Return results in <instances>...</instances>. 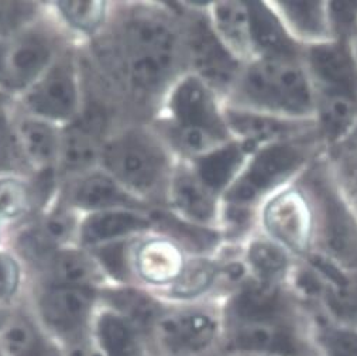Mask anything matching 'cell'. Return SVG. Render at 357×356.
Wrapping results in <instances>:
<instances>
[{"label": "cell", "instance_id": "obj_5", "mask_svg": "<svg viewBox=\"0 0 357 356\" xmlns=\"http://www.w3.org/2000/svg\"><path fill=\"white\" fill-rule=\"evenodd\" d=\"M103 160L126 191L165 207L176 158L157 132L132 129L119 135L105 147Z\"/></svg>", "mask_w": 357, "mask_h": 356}, {"label": "cell", "instance_id": "obj_6", "mask_svg": "<svg viewBox=\"0 0 357 356\" xmlns=\"http://www.w3.org/2000/svg\"><path fill=\"white\" fill-rule=\"evenodd\" d=\"M256 230L295 260H304L315 252L318 209L305 174L261 202L256 214Z\"/></svg>", "mask_w": 357, "mask_h": 356}, {"label": "cell", "instance_id": "obj_11", "mask_svg": "<svg viewBox=\"0 0 357 356\" xmlns=\"http://www.w3.org/2000/svg\"><path fill=\"white\" fill-rule=\"evenodd\" d=\"M191 256L183 244L155 230L130 249V265L146 283L171 288L184 273Z\"/></svg>", "mask_w": 357, "mask_h": 356}, {"label": "cell", "instance_id": "obj_41", "mask_svg": "<svg viewBox=\"0 0 357 356\" xmlns=\"http://www.w3.org/2000/svg\"><path fill=\"white\" fill-rule=\"evenodd\" d=\"M336 151H357V124H356V128L351 132L350 138L347 139V142L342 147L335 150L333 153H336ZM329 154H332V153H329Z\"/></svg>", "mask_w": 357, "mask_h": 356}, {"label": "cell", "instance_id": "obj_17", "mask_svg": "<svg viewBox=\"0 0 357 356\" xmlns=\"http://www.w3.org/2000/svg\"><path fill=\"white\" fill-rule=\"evenodd\" d=\"M29 106L52 119H67L74 114L78 103L77 84L71 67L61 64L52 68L30 92Z\"/></svg>", "mask_w": 357, "mask_h": 356}, {"label": "cell", "instance_id": "obj_36", "mask_svg": "<svg viewBox=\"0 0 357 356\" xmlns=\"http://www.w3.org/2000/svg\"><path fill=\"white\" fill-rule=\"evenodd\" d=\"M33 10L34 8L30 3L0 2V34L19 27L31 16Z\"/></svg>", "mask_w": 357, "mask_h": 356}, {"label": "cell", "instance_id": "obj_43", "mask_svg": "<svg viewBox=\"0 0 357 356\" xmlns=\"http://www.w3.org/2000/svg\"><path fill=\"white\" fill-rule=\"evenodd\" d=\"M2 67H3V50L0 47V70H2Z\"/></svg>", "mask_w": 357, "mask_h": 356}, {"label": "cell", "instance_id": "obj_40", "mask_svg": "<svg viewBox=\"0 0 357 356\" xmlns=\"http://www.w3.org/2000/svg\"><path fill=\"white\" fill-rule=\"evenodd\" d=\"M9 150V138H8V131L5 122L0 119V164H2L8 156Z\"/></svg>", "mask_w": 357, "mask_h": 356}, {"label": "cell", "instance_id": "obj_45", "mask_svg": "<svg viewBox=\"0 0 357 356\" xmlns=\"http://www.w3.org/2000/svg\"><path fill=\"white\" fill-rule=\"evenodd\" d=\"M5 101V96L2 95V94H0V105H2V102Z\"/></svg>", "mask_w": 357, "mask_h": 356}, {"label": "cell", "instance_id": "obj_2", "mask_svg": "<svg viewBox=\"0 0 357 356\" xmlns=\"http://www.w3.org/2000/svg\"><path fill=\"white\" fill-rule=\"evenodd\" d=\"M176 160H194L233 140L226 126L225 99L185 71L162 98L155 131Z\"/></svg>", "mask_w": 357, "mask_h": 356}, {"label": "cell", "instance_id": "obj_29", "mask_svg": "<svg viewBox=\"0 0 357 356\" xmlns=\"http://www.w3.org/2000/svg\"><path fill=\"white\" fill-rule=\"evenodd\" d=\"M99 338L107 356H142L133 327L113 314H105L98 325Z\"/></svg>", "mask_w": 357, "mask_h": 356}, {"label": "cell", "instance_id": "obj_14", "mask_svg": "<svg viewBox=\"0 0 357 356\" xmlns=\"http://www.w3.org/2000/svg\"><path fill=\"white\" fill-rule=\"evenodd\" d=\"M209 23L222 44L246 64L256 57L248 2H215L205 6Z\"/></svg>", "mask_w": 357, "mask_h": 356}, {"label": "cell", "instance_id": "obj_23", "mask_svg": "<svg viewBox=\"0 0 357 356\" xmlns=\"http://www.w3.org/2000/svg\"><path fill=\"white\" fill-rule=\"evenodd\" d=\"M216 324L205 313H185L161 322L164 341L176 350H199L211 343Z\"/></svg>", "mask_w": 357, "mask_h": 356}, {"label": "cell", "instance_id": "obj_18", "mask_svg": "<svg viewBox=\"0 0 357 356\" xmlns=\"http://www.w3.org/2000/svg\"><path fill=\"white\" fill-rule=\"evenodd\" d=\"M92 294L82 285H56L43 300V316L47 324L61 334L78 331L89 313Z\"/></svg>", "mask_w": 357, "mask_h": 356}, {"label": "cell", "instance_id": "obj_24", "mask_svg": "<svg viewBox=\"0 0 357 356\" xmlns=\"http://www.w3.org/2000/svg\"><path fill=\"white\" fill-rule=\"evenodd\" d=\"M75 202L86 209L121 208L149 211L143 201L137 200L110 177L102 174L86 178L75 194Z\"/></svg>", "mask_w": 357, "mask_h": 356}, {"label": "cell", "instance_id": "obj_27", "mask_svg": "<svg viewBox=\"0 0 357 356\" xmlns=\"http://www.w3.org/2000/svg\"><path fill=\"white\" fill-rule=\"evenodd\" d=\"M50 45L40 36H29L20 40L10 52L8 63V81L20 87L31 81L47 64Z\"/></svg>", "mask_w": 357, "mask_h": 356}, {"label": "cell", "instance_id": "obj_42", "mask_svg": "<svg viewBox=\"0 0 357 356\" xmlns=\"http://www.w3.org/2000/svg\"><path fill=\"white\" fill-rule=\"evenodd\" d=\"M346 41H347V45H349V48H350V52H351V55H353V58H354V63H356V66H357V26H356V27L351 30V33L347 36Z\"/></svg>", "mask_w": 357, "mask_h": 356}, {"label": "cell", "instance_id": "obj_37", "mask_svg": "<svg viewBox=\"0 0 357 356\" xmlns=\"http://www.w3.org/2000/svg\"><path fill=\"white\" fill-rule=\"evenodd\" d=\"M74 222L70 215L66 214H56L51 218H48L43 226H40L41 235L45 237V241L55 248L58 244L67 241L73 232Z\"/></svg>", "mask_w": 357, "mask_h": 356}, {"label": "cell", "instance_id": "obj_20", "mask_svg": "<svg viewBox=\"0 0 357 356\" xmlns=\"http://www.w3.org/2000/svg\"><path fill=\"white\" fill-rule=\"evenodd\" d=\"M250 151L236 140H230L209 153L187 160L202 180L219 195H225L229 187L239 175Z\"/></svg>", "mask_w": 357, "mask_h": 356}, {"label": "cell", "instance_id": "obj_28", "mask_svg": "<svg viewBox=\"0 0 357 356\" xmlns=\"http://www.w3.org/2000/svg\"><path fill=\"white\" fill-rule=\"evenodd\" d=\"M107 299L132 327L147 329L160 318L161 309L158 303L139 290H117L109 292Z\"/></svg>", "mask_w": 357, "mask_h": 356}, {"label": "cell", "instance_id": "obj_32", "mask_svg": "<svg viewBox=\"0 0 357 356\" xmlns=\"http://www.w3.org/2000/svg\"><path fill=\"white\" fill-rule=\"evenodd\" d=\"M58 8L71 24L88 31L96 29L105 15L102 2H61Z\"/></svg>", "mask_w": 357, "mask_h": 356}, {"label": "cell", "instance_id": "obj_19", "mask_svg": "<svg viewBox=\"0 0 357 356\" xmlns=\"http://www.w3.org/2000/svg\"><path fill=\"white\" fill-rule=\"evenodd\" d=\"M248 6L256 57H303L304 48L292 40L267 2H248Z\"/></svg>", "mask_w": 357, "mask_h": 356}, {"label": "cell", "instance_id": "obj_7", "mask_svg": "<svg viewBox=\"0 0 357 356\" xmlns=\"http://www.w3.org/2000/svg\"><path fill=\"white\" fill-rule=\"evenodd\" d=\"M305 180L318 209L315 252L357 272V212L344 195L326 154L305 172Z\"/></svg>", "mask_w": 357, "mask_h": 356}, {"label": "cell", "instance_id": "obj_10", "mask_svg": "<svg viewBox=\"0 0 357 356\" xmlns=\"http://www.w3.org/2000/svg\"><path fill=\"white\" fill-rule=\"evenodd\" d=\"M303 63L315 96L333 95L357 101V66L346 40H331L305 47Z\"/></svg>", "mask_w": 357, "mask_h": 356}, {"label": "cell", "instance_id": "obj_21", "mask_svg": "<svg viewBox=\"0 0 357 356\" xmlns=\"http://www.w3.org/2000/svg\"><path fill=\"white\" fill-rule=\"evenodd\" d=\"M149 230H153L150 211L116 209L88 218L84 223L82 237L86 244H98Z\"/></svg>", "mask_w": 357, "mask_h": 356}, {"label": "cell", "instance_id": "obj_8", "mask_svg": "<svg viewBox=\"0 0 357 356\" xmlns=\"http://www.w3.org/2000/svg\"><path fill=\"white\" fill-rule=\"evenodd\" d=\"M205 6L206 3H176L183 26L185 67L226 99L243 64L215 34Z\"/></svg>", "mask_w": 357, "mask_h": 356}, {"label": "cell", "instance_id": "obj_31", "mask_svg": "<svg viewBox=\"0 0 357 356\" xmlns=\"http://www.w3.org/2000/svg\"><path fill=\"white\" fill-rule=\"evenodd\" d=\"M55 279L61 285H82L93 279L95 269L92 263L81 253L64 252L54 259L52 265Z\"/></svg>", "mask_w": 357, "mask_h": 356}, {"label": "cell", "instance_id": "obj_25", "mask_svg": "<svg viewBox=\"0 0 357 356\" xmlns=\"http://www.w3.org/2000/svg\"><path fill=\"white\" fill-rule=\"evenodd\" d=\"M219 280L226 281L225 260L218 252L213 255H192L184 273L169 291L176 299L188 300L206 292Z\"/></svg>", "mask_w": 357, "mask_h": 356}, {"label": "cell", "instance_id": "obj_3", "mask_svg": "<svg viewBox=\"0 0 357 356\" xmlns=\"http://www.w3.org/2000/svg\"><path fill=\"white\" fill-rule=\"evenodd\" d=\"M225 103L292 121H314L317 98L303 57H256L243 64Z\"/></svg>", "mask_w": 357, "mask_h": 356}, {"label": "cell", "instance_id": "obj_22", "mask_svg": "<svg viewBox=\"0 0 357 356\" xmlns=\"http://www.w3.org/2000/svg\"><path fill=\"white\" fill-rule=\"evenodd\" d=\"M231 345L236 349L249 352H267L284 356H292L300 352V343L291 331L275 324L267 322H242V327L231 336Z\"/></svg>", "mask_w": 357, "mask_h": 356}, {"label": "cell", "instance_id": "obj_39", "mask_svg": "<svg viewBox=\"0 0 357 356\" xmlns=\"http://www.w3.org/2000/svg\"><path fill=\"white\" fill-rule=\"evenodd\" d=\"M19 283V267L13 259L0 255V299L10 295Z\"/></svg>", "mask_w": 357, "mask_h": 356}, {"label": "cell", "instance_id": "obj_44", "mask_svg": "<svg viewBox=\"0 0 357 356\" xmlns=\"http://www.w3.org/2000/svg\"><path fill=\"white\" fill-rule=\"evenodd\" d=\"M5 322V314L0 311V327H2V324Z\"/></svg>", "mask_w": 357, "mask_h": 356}, {"label": "cell", "instance_id": "obj_15", "mask_svg": "<svg viewBox=\"0 0 357 356\" xmlns=\"http://www.w3.org/2000/svg\"><path fill=\"white\" fill-rule=\"evenodd\" d=\"M242 259L252 279L275 285L292 277L298 262L257 230L242 245Z\"/></svg>", "mask_w": 357, "mask_h": 356}, {"label": "cell", "instance_id": "obj_38", "mask_svg": "<svg viewBox=\"0 0 357 356\" xmlns=\"http://www.w3.org/2000/svg\"><path fill=\"white\" fill-rule=\"evenodd\" d=\"M329 356H357V334L333 329L325 335Z\"/></svg>", "mask_w": 357, "mask_h": 356}, {"label": "cell", "instance_id": "obj_1", "mask_svg": "<svg viewBox=\"0 0 357 356\" xmlns=\"http://www.w3.org/2000/svg\"><path fill=\"white\" fill-rule=\"evenodd\" d=\"M123 47L132 89L142 96L164 98L175 80L187 71L176 3L133 15L123 29Z\"/></svg>", "mask_w": 357, "mask_h": 356}, {"label": "cell", "instance_id": "obj_30", "mask_svg": "<svg viewBox=\"0 0 357 356\" xmlns=\"http://www.w3.org/2000/svg\"><path fill=\"white\" fill-rule=\"evenodd\" d=\"M20 139L26 154L40 165L48 164L56 153V138L51 128L40 122H24L20 125Z\"/></svg>", "mask_w": 357, "mask_h": 356}, {"label": "cell", "instance_id": "obj_9", "mask_svg": "<svg viewBox=\"0 0 357 356\" xmlns=\"http://www.w3.org/2000/svg\"><path fill=\"white\" fill-rule=\"evenodd\" d=\"M222 200V195L202 180L190 161L176 160L164 208L191 225L219 230Z\"/></svg>", "mask_w": 357, "mask_h": 356}, {"label": "cell", "instance_id": "obj_26", "mask_svg": "<svg viewBox=\"0 0 357 356\" xmlns=\"http://www.w3.org/2000/svg\"><path fill=\"white\" fill-rule=\"evenodd\" d=\"M102 128L103 117L96 112L67 132L63 144V156L67 168H82L95 160L98 153V136Z\"/></svg>", "mask_w": 357, "mask_h": 356}, {"label": "cell", "instance_id": "obj_34", "mask_svg": "<svg viewBox=\"0 0 357 356\" xmlns=\"http://www.w3.org/2000/svg\"><path fill=\"white\" fill-rule=\"evenodd\" d=\"M6 345L13 356H45L36 334L24 324L8 332Z\"/></svg>", "mask_w": 357, "mask_h": 356}, {"label": "cell", "instance_id": "obj_16", "mask_svg": "<svg viewBox=\"0 0 357 356\" xmlns=\"http://www.w3.org/2000/svg\"><path fill=\"white\" fill-rule=\"evenodd\" d=\"M285 302L281 285L267 284L248 276L233 295L230 311L241 322L278 321L284 314Z\"/></svg>", "mask_w": 357, "mask_h": 356}, {"label": "cell", "instance_id": "obj_35", "mask_svg": "<svg viewBox=\"0 0 357 356\" xmlns=\"http://www.w3.org/2000/svg\"><path fill=\"white\" fill-rule=\"evenodd\" d=\"M129 249L126 242H117L102 249L99 258L105 267L119 280H125L129 274Z\"/></svg>", "mask_w": 357, "mask_h": 356}, {"label": "cell", "instance_id": "obj_12", "mask_svg": "<svg viewBox=\"0 0 357 356\" xmlns=\"http://www.w3.org/2000/svg\"><path fill=\"white\" fill-rule=\"evenodd\" d=\"M225 119L230 138L243 144L250 153L263 146L315 131L314 121H292L226 103Z\"/></svg>", "mask_w": 357, "mask_h": 356}, {"label": "cell", "instance_id": "obj_4", "mask_svg": "<svg viewBox=\"0 0 357 356\" xmlns=\"http://www.w3.org/2000/svg\"><path fill=\"white\" fill-rule=\"evenodd\" d=\"M325 154L315 131L256 149L225 193L222 204L257 214L267 197L298 180Z\"/></svg>", "mask_w": 357, "mask_h": 356}, {"label": "cell", "instance_id": "obj_13", "mask_svg": "<svg viewBox=\"0 0 357 356\" xmlns=\"http://www.w3.org/2000/svg\"><path fill=\"white\" fill-rule=\"evenodd\" d=\"M287 33L303 48L336 40L329 2H267Z\"/></svg>", "mask_w": 357, "mask_h": 356}, {"label": "cell", "instance_id": "obj_33", "mask_svg": "<svg viewBox=\"0 0 357 356\" xmlns=\"http://www.w3.org/2000/svg\"><path fill=\"white\" fill-rule=\"evenodd\" d=\"M29 207V193L19 181H0V215L17 216Z\"/></svg>", "mask_w": 357, "mask_h": 356}]
</instances>
